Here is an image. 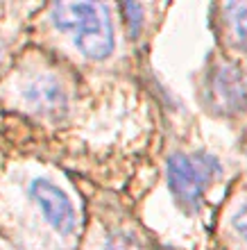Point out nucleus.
Returning a JSON list of instances; mask_svg holds the SVG:
<instances>
[{
  "label": "nucleus",
  "mask_w": 247,
  "mask_h": 250,
  "mask_svg": "<svg viewBox=\"0 0 247 250\" xmlns=\"http://www.w3.org/2000/svg\"><path fill=\"white\" fill-rule=\"evenodd\" d=\"M95 250H154L150 239L143 237L134 225H114Z\"/></svg>",
  "instance_id": "6"
},
{
  "label": "nucleus",
  "mask_w": 247,
  "mask_h": 250,
  "mask_svg": "<svg viewBox=\"0 0 247 250\" xmlns=\"http://www.w3.org/2000/svg\"><path fill=\"white\" fill-rule=\"evenodd\" d=\"M225 12H227V21L234 37L238 39V43L243 48H247V2L225 5Z\"/></svg>",
  "instance_id": "7"
},
{
  "label": "nucleus",
  "mask_w": 247,
  "mask_h": 250,
  "mask_svg": "<svg viewBox=\"0 0 247 250\" xmlns=\"http://www.w3.org/2000/svg\"><path fill=\"white\" fill-rule=\"evenodd\" d=\"M120 12H123L127 25H130V34L132 39H136L138 32H141V25H143V5H134V2H127V5H120Z\"/></svg>",
  "instance_id": "8"
},
{
  "label": "nucleus",
  "mask_w": 247,
  "mask_h": 250,
  "mask_svg": "<svg viewBox=\"0 0 247 250\" xmlns=\"http://www.w3.org/2000/svg\"><path fill=\"white\" fill-rule=\"evenodd\" d=\"M231 228H234L236 234L247 244V198L241 203V207L236 209L234 218H231Z\"/></svg>",
  "instance_id": "9"
},
{
  "label": "nucleus",
  "mask_w": 247,
  "mask_h": 250,
  "mask_svg": "<svg viewBox=\"0 0 247 250\" xmlns=\"http://www.w3.org/2000/svg\"><path fill=\"white\" fill-rule=\"evenodd\" d=\"M2 62H5V50H2V46H0V68H2Z\"/></svg>",
  "instance_id": "10"
},
{
  "label": "nucleus",
  "mask_w": 247,
  "mask_h": 250,
  "mask_svg": "<svg viewBox=\"0 0 247 250\" xmlns=\"http://www.w3.org/2000/svg\"><path fill=\"white\" fill-rule=\"evenodd\" d=\"M48 21L55 32L64 34L71 46L89 62L109 60L116 37L111 7L102 2H55L48 9Z\"/></svg>",
  "instance_id": "1"
},
{
  "label": "nucleus",
  "mask_w": 247,
  "mask_h": 250,
  "mask_svg": "<svg viewBox=\"0 0 247 250\" xmlns=\"http://www.w3.org/2000/svg\"><path fill=\"white\" fill-rule=\"evenodd\" d=\"M202 100L225 119L247 114V71L236 62L213 60L204 71Z\"/></svg>",
  "instance_id": "5"
},
{
  "label": "nucleus",
  "mask_w": 247,
  "mask_h": 250,
  "mask_svg": "<svg viewBox=\"0 0 247 250\" xmlns=\"http://www.w3.org/2000/svg\"><path fill=\"white\" fill-rule=\"evenodd\" d=\"M222 173L220 159L211 152H172L166 162V180L175 203L184 211L200 209L204 193Z\"/></svg>",
  "instance_id": "3"
},
{
  "label": "nucleus",
  "mask_w": 247,
  "mask_h": 250,
  "mask_svg": "<svg viewBox=\"0 0 247 250\" xmlns=\"http://www.w3.org/2000/svg\"><path fill=\"white\" fill-rule=\"evenodd\" d=\"M16 98L27 114L43 121H59L71 109V86L52 68H30L14 82Z\"/></svg>",
  "instance_id": "4"
},
{
  "label": "nucleus",
  "mask_w": 247,
  "mask_h": 250,
  "mask_svg": "<svg viewBox=\"0 0 247 250\" xmlns=\"http://www.w3.org/2000/svg\"><path fill=\"white\" fill-rule=\"evenodd\" d=\"M23 196V209L32 216L37 230L55 239L59 248L75 241L79 230V211L75 198L61 182L46 173H32L25 180Z\"/></svg>",
  "instance_id": "2"
}]
</instances>
